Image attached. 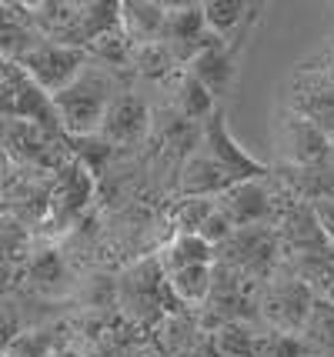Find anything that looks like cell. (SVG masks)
<instances>
[{
    "label": "cell",
    "instance_id": "obj_1",
    "mask_svg": "<svg viewBox=\"0 0 334 357\" xmlns=\"http://www.w3.org/2000/svg\"><path fill=\"white\" fill-rule=\"evenodd\" d=\"M111 97L114 93H111V80H107V74L84 67L77 77L67 84L64 91L50 97V107H54L57 121H61L70 134L91 137V134H97L100 117H104V110H107V104H111Z\"/></svg>",
    "mask_w": 334,
    "mask_h": 357
},
{
    "label": "cell",
    "instance_id": "obj_2",
    "mask_svg": "<svg viewBox=\"0 0 334 357\" xmlns=\"http://www.w3.org/2000/svg\"><path fill=\"white\" fill-rule=\"evenodd\" d=\"M20 67L37 91L54 97L84 70V50L67 44H37L20 54Z\"/></svg>",
    "mask_w": 334,
    "mask_h": 357
},
{
    "label": "cell",
    "instance_id": "obj_3",
    "mask_svg": "<svg viewBox=\"0 0 334 357\" xmlns=\"http://www.w3.org/2000/svg\"><path fill=\"white\" fill-rule=\"evenodd\" d=\"M311 307H314V287H308L301 278L281 280V284L268 287V294L261 301V314L281 334H304Z\"/></svg>",
    "mask_w": 334,
    "mask_h": 357
},
{
    "label": "cell",
    "instance_id": "obj_4",
    "mask_svg": "<svg viewBox=\"0 0 334 357\" xmlns=\"http://www.w3.org/2000/svg\"><path fill=\"white\" fill-rule=\"evenodd\" d=\"M224 264L244 271L248 278H268V271L278 261V237L264 227H244L234 231L231 241L224 244Z\"/></svg>",
    "mask_w": 334,
    "mask_h": 357
},
{
    "label": "cell",
    "instance_id": "obj_5",
    "mask_svg": "<svg viewBox=\"0 0 334 357\" xmlns=\"http://www.w3.org/2000/svg\"><path fill=\"white\" fill-rule=\"evenodd\" d=\"M151 130V110L141 97L134 93H117L111 97V104L100 117V127H97V137L104 144H134L141 140L144 134Z\"/></svg>",
    "mask_w": 334,
    "mask_h": 357
},
{
    "label": "cell",
    "instance_id": "obj_6",
    "mask_svg": "<svg viewBox=\"0 0 334 357\" xmlns=\"http://www.w3.org/2000/svg\"><path fill=\"white\" fill-rule=\"evenodd\" d=\"M204 151L214 157L221 167H227L238 181H257V177L268 174V167H264L261 160H255L238 140L231 137V130L224 124V114H218V110L204 121Z\"/></svg>",
    "mask_w": 334,
    "mask_h": 357
},
{
    "label": "cell",
    "instance_id": "obj_7",
    "mask_svg": "<svg viewBox=\"0 0 334 357\" xmlns=\"http://www.w3.org/2000/svg\"><path fill=\"white\" fill-rule=\"evenodd\" d=\"M214 207L234 224V231L255 227L257 220L271 218V194L257 181H241L214 197Z\"/></svg>",
    "mask_w": 334,
    "mask_h": 357
},
{
    "label": "cell",
    "instance_id": "obj_8",
    "mask_svg": "<svg viewBox=\"0 0 334 357\" xmlns=\"http://www.w3.org/2000/svg\"><path fill=\"white\" fill-rule=\"evenodd\" d=\"M284 144L291 167H314L331 157V137L298 114H291L284 121Z\"/></svg>",
    "mask_w": 334,
    "mask_h": 357
},
{
    "label": "cell",
    "instance_id": "obj_9",
    "mask_svg": "<svg viewBox=\"0 0 334 357\" xmlns=\"http://www.w3.org/2000/svg\"><path fill=\"white\" fill-rule=\"evenodd\" d=\"M184 74H191L194 80H201L207 91H211V97H224V93L231 91V84H234V61H231L227 47L211 37L191 61H188Z\"/></svg>",
    "mask_w": 334,
    "mask_h": 357
},
{
    "label": "cell",
    "instance_id": "obj_10",
    "mask_svg": "<svg viewBox=\"0 0 334 357\" xmlns=\"http://www.w3.org/2000/svg\"><path fill=\"white\" fill-rule=\"evenodd\" d=\"M234 184H241V181L227 167H221L207 151L194 154L184 164V177H181V190L188 197H218V194H224L227 187Z\"/></svg>",
    "mask_w": 334,
    "mask_h": 357
},
{
    "label": "cell",
    "instance_id": "obj_11",
    "mask_svg": "<svg viewBox=\"0 0 334 357\" xmlns=\"http://www.w3.org/2000/svg\"><path fill=\"white\" fill-rule=\"evenodd\" d=\"M251 10H257V7L241 3V0H207V3H201L207 33H211L214 40H221V44H227V40L241 31V24H244L248 17H255Z\"/></svg>",
    "mask_w": 334,
    "mask_h": 357
},
{
    "label": "cell",
    "instance_id": "obj_12",
    "mask_svg": "<svg viewBox=\"0 0 334 357\" xmlns=\"http://www.w3.org/2000/svg\"><path fill=\"white\" fill-rule=\"evenodd\" d=\"M167 291L181 301V304H201L211 297V284H214V271L211 264H194V267H177L167 274Z\"/></svg>",
    "mask_w": 334,
    "mask_h": 357
},
{
    "label": "cell",
    "instance_id": "obj_13",
    "mask_svg": "<svg viewBox=\"0 0 334 357\" xmlns=\"http://www.w3.org/2000/svg\"><path fill=\"white\" fill-rule=\"evenodd\" d=\"M174 110L181 114V121H188V124H204L207 117L214 114V97H211V91H207L201 80L184 74L181 87H177V97H174Z\"/></svg>",
    "mask_w": 334,
    "mask_h": 357
},
{
    "label": "cell",
    "instance_id": "obj_14",
    "mask_svg": "<svg viewBox=\"0 0 334 357\" xmlns=\"http://www.w3.org/2000/svg\"><path fill=\"white\" fill-rule=\"evenodd\" d=\"M121 7V27H128L137 40L160 37L164 31V7L160 3H117Z\"/></svg>",
    "mask_w": 334,
    "mask_h": 357
},
{
    "label": "cell",
    "instance_id": "obj_15",
    "mask_svg": "<svg viewBox=\"0 0 334 357\" xmlns=\"http://www.w3.org/2000/svg\"><path fill=\"white\" fill-rule=\"evenodd\" d=\"M164 264H167V274L177 271V267H194V264H211L214 257V248H207L197 234H177V241L164 250Z\"/></svg>",
    "mask_w": 334,
    "mask_h": 357
},
{
    "label": "cell",
    "instance_id": "obj_16",
    "mask_svg": "<svg viewBox=\"0 0 334 357\" xmlns=\"http://www.w3.org/2000/svg\"><path fill=\"white\" fill-rule=\"evenodd\" d=\"M304 334H308L311 344H318L321 351H331L334 354V304L331 301L314 297V307H311V317L304 324Z\"/></svg>",
    "mask_w": 334,
    "mask_h": 357
},
{
    "label": "cell",
    "instance_id": "obj_17",
    "mask_svg": "<svg viewBox=\"0 0 334 357\" xmlns=\"http://www.w3.org/2000/svg\"><path fill=\"white\" fill-rule=\"evenodd\" d=\"M311 347L308 341H301L298 334H264V337H255V354L251 357H308Z\"/></svg>",
    "mask_w": 334,
    "mask_h": 357
},
{
    "label": "cell",
    "instance_id": "obj_18",
    "mask_svg": "<svg viewBox=\"0 0 334 357\" xmlns=\"http://www.w3.org/2000/svg\"><path fill=\"white\" fill-rule=\"evenodd\" d=\"M211 211H214V197H188V201L177 207V214H174L181 234H197Z\"/></svg>",
    "mask_w": 334,
    "mask_h": 357
},
{
    "label": "cell",
    "instance_id": "obj_19",
    "mask_svg": "<svg viewBox=\"0 0 334 357\" xmlns=\"http://www.w3.org/2000/svg\"><path fill=\"white\" fill-rule=\"evenodd\" d=\"M231 234H234V224H231V220L224 218L221 211H218V207H214V211H211V214H207L204 218V224H201V231H197V237H201V241H204L207 248H224V244H227V241H231Z\"/></svg>",
    "mask_w": 334,
    "mask_h": 357
},
{
    "label": "cell",
    "instance_id": "obj_20",
    "mask_svg": "<svg viewBox=\"0 0 334 357\" xmlns=\"http://www.w3.org/2000/svg\"><path fill=\"white\" fill-rule=\"evenodd\" d=\"M311 214H314V224L321 227L324 234V241L334 248V194L328 197H318V201H311Z\"/></svg>",
    "mask_w": 334,
    "mask_h": 357
},
{
    "label": "cell",
    "instance_id": "obj_21",
    "mask_svg": "<svg viewBox=\"0 0 334 357\" xmlns=\"http://www.w3.org/2000/svg\"><path fill=\"white\" fill-rule=\"evenodd\" d=\"M14 337H17V321L0 307V351H3V347H10Z\"/></svg>",
    "mask_w": 334,
    "mask_h": 357
},
{
    "label": "cell",
    "instance_id": "obj_22",
    "mask_svg": "<svg viewBox=\"0 0 334 357\" xmlns=\"http://www.w3.org/2000/svg\"><path fill=\"white\" fill-rule=\"evenodd\" d=\"M321 291H324V301H331L334 304V264H331V274H328V280H324V287H321Z\"/></svg>",
    "mask_w": 334,
    "mask_h": 357
},
{
    "label": "cell",
    "instance_id": "obj_23",
    "mask_svg": "<svg viewBox=\"0 0 334 357\" xmlns=\"http://www.w3.org/2000/svg\"><path fill=\"white\" fill-rule=\"evenodd\" d=\"M10 271H7V267H0V294H3V291H7V287H10Z\"/></svg>",
    "mask_w": 334,
    "mask_h": 357
}]
</instances>
